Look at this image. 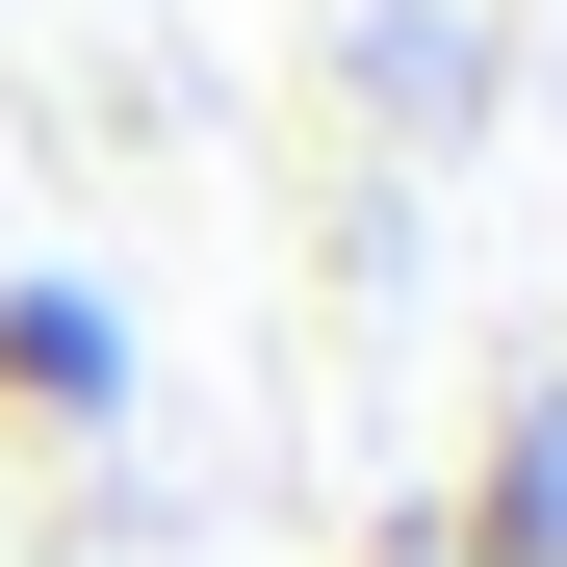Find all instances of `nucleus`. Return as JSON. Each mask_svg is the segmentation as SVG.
<instances>
[{
	"label": "nucleus",
	"mask_w": 567,
	"mask_h": 567,
	"mask_svg": "<svg viewBox=\"0 0 567 567\" xmlns=\"http://www.w3.org/2000/svg\"><path fill=\"white\" fill-rule=\"evenodd\" d=\"M0 413H27V439H130V310H104V284H0Z\"/></svg>",
	"instance_id": "obj_1"
},
{
	"label": "nucleus",
	"mask_w": 567,
	"mask_h": 567,
	"mask_svg": "<svg viewBox=\"0 0 567 567\" xmlns=\"http://www.w3.org/2000/svg\"><path fill=\"white\" fill-rule=\"evenodd\" d=\"M439 567H567V413H516L491 439V491H464V542Z\"/></svg>",
	"instance_id": "obj_2"
},
{
	"label": "nucleus",
	"mask_w": 567,
	"mask_h": 567,
	"mask_svg": "<svg viewBox=\"0 0 567 567\" xmlns=\"http://www.w3.org/2000/svg\"><path fill=\"white\" fill-rule=\"evenodd\" d=\"M361 567H439V516H413V542H361Z\"/></svg>",
	"instance_id": "obj_3"
}]
</instances>
